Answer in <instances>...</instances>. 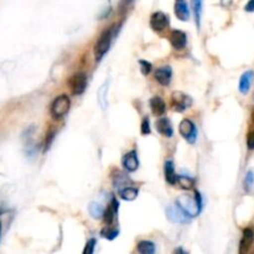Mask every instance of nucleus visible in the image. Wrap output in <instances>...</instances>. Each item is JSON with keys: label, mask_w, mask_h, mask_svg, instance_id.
I'll return each mask as SVG.
<instances>
[{"label": "nucleus", "mask_w": 254, "mask_h": 254, "mask_svg": "<svg viewBox=\"0 0 254 254\" xmlns=\"http://www.w3.org/2000/svg\"><path fill=\"white\" fill-rule=\"evenodd\" d=\"M247 146H248V149H250V150H253V149H254V130L250 131V134H248Z\"/></svg>", "instance_id": "32"}, {"label": "nucleus", "mask_w": 254, "mask_h": 254, "mask_svg": "<svg viewBox=\"0 0 254 254\" xmlns=\"http://www.w3.org/2000/svg\"><path fill=\"white\" fill-rule=\"evenodd\" d=\"M252 121H253V123H254V112L252 113Z\"/></svg>", "instance_id": "35"}, {"label": "nucleus", "mask_w": 254, "mask_h": 254, "mask_svg": "<svg viewBox=\"0 0 254 254\" xmlns=\"http://www.w3.org/2000/svg\"><path fill=\"white\" fill-rule=\"evenodd\" d=\"M253 77H254V72L253 71H247L241 76L240 78V86H238V89L242 94H247L250 92L251 86H252L253 82Z\"/></svg>", "instance_id": "16"}, {"label": "nucleus", "mask_w": 254, "mask_h": 254, "mask_svg": "<svg viewBox=\"0 0 254 254\" xmlns=\"http://www.w3.org/2000/svg\"><path fill=\"white\" fill-rule=\"evenodd\" d=\"M254 186V173L253 171H248L246 174V178H245V190L247 192H250L251 190L253 189Z\"/></svg>", "instance_id": "27"}, {"label": "nucleus", "mask_w": 254, "mask_h": 254, "mask_svg": "<svg viewBox=\"0 0 254 254\" xmlns=\"http://www.w3.org/2000/svg\"><path fill=\"white\" fill-rule=\"evenodd\" d=\"M166 217L174 223H188L191 220L190 216L179 205H171L166 208Z\"/></svg>", "instance_id": "6"}, {"label": "nucleus", "mask_w": 254, "mask_h": 254, "mask_svg": "<svg viewBox=\"0 0 254 254\" xmlns=\"http://www.w3.org/2000/svg\"><path fill=\"white\" fill-rule=\"evenodd\" d=\"M136 250L141 254H154L155 253V245L151 241H140Z\"/></svg>", "instance_id": "22"}, {"label": "nucleus", "mask_w": 254, "mask_h": 254, "mask_svg": "<svg viewBox=\"0 0 254 254\" xmlns=\"http://www.w3.org/2000/svg\"><path fill=\"white\" fill-rule=\"evenodd\" d=\"M192 9L195 12V19L197 27L201 24V15H202V0H192Z\"/></svg>", "instance_id": "25"}, {"label": "nucleus", "mask_w": 254, "mask_h": 254, "mask_svg": "<svg viewBox=\"0 0 254 254\" xmlns=\"http://www.w3.org/2000/svg\"><path fill=\"white\" fill-rule=\"evenodd\" d=\"M119 210V202L117 201V198H112V202L111 205L108 206L106 211H104V222H106L107 226H111L112 222L114 221V218L117 217V213H118Z\"/></svg>", "instance_id": "14"}, {"label": "nucleus", "mask_w": 254, "mask_h": 254, "mask_svg": "<svg viewBox=\"0 0 254 254\" xmlns=\"http://www.w3.org/2000/svg\"><path fill=\"white\" fill-rule=\"evenodd\" d=\"M88 211H89V213H91V216L94 218V220H99V218H103L104 208H103V206L99 205V203H97V202L89 203Z\"/></svg>", "instance_id": "23"}, {"label": "nucleus", "mask_w": 254, "mask_h": 254, "mask_svg": "<svg viewBox=\"0 0 254 254\" xmlns=\"http://www.w3.org/2000/svg\"><path fill=\"white\" fill-rule=\"evenodd\" d=\"M140 130H141V134H144V135H149V134H150V122H149L148 118L143 119Z\"/></svg>", "instance_id": "30"}, {"label": "nucleus", "mask_w": 254, "mask_h": 254, "mask_svg": "<svg viewBox=\"0 0 254 254\" xmlns=\"http://www.w3.org/2000/svg\"><path fill=\"white\" fill-rule=\"evenodd\" d=\"M122 164H123L124 169H126L128 173H134V171L138 170L139 159L136 151L130 150L129 153H127L126 155L123 156V159H122Z\"/></svg>", "instance_id": "10"}, {"label": "nucleus", "mask_w": 254, "mask_h": 254, "mask_svg": "<svg viewBox=\"0 0 254 254\" xmlns=\"http://www.w3.org/2000/svg\"><path fill=\"white\" fill-rule=\"evenodd\" d=\"M69 107H71V99L68 98V96H66V94L59 96L51 104L52 118L60 119L64 117L67 112L69 111Z\"/></svg>", "instance_id": "3"}, {"label": "nucleus", "mask_w": 254, "mask_h": 254, "mask_svg": "<svg viewBox=\"0 0 254 254\" xmlns=\"http://www.w3.org/2000/svg\"><path fill=\"white\" fill-rule=\"evenodd\" d=\"M169 40H170V44L173 45L174 49L176 50L185 49L186 44H188V36L181 30H173L169 35Z\"/></svg>", "instance_id": "11"}, {"label": "nucleus", "mask_w": 254, "mask_h": 254, "mask_svg": "<svg viewBox=\"0 0 254 254\" xmlns=\"http://www.w3.org/2000/svg\"><path fill=\"white\" fill-rule=\"evenodd\" d=\"M178 205L190 216L191 218L200 215L202 210V197L200 192L196 191L195 197H191L190 195H181L178 197Z\"/></svg>", "instance_id": "1"}, {"label": "nucleus", "mask_w": 254, "mask_h": 254, "mask_svg": "<svg viewBox=\"0 0 254 254\" xmlns=\"http://www.w3.org/2000/svg\"><path fill=\"white\" fill-rule=\"evenodd\" d=\"M127 180H128V178H127V176H124L123 174L118 173V174H117V175H116V178H113L114 186H116V188L118 189V190H121L122 186L124 185V183H126Z\"/></svg>", "instance_id": "28"}, {"label": "nucleus", "mask_w": 254, "mask_h": 254, "mask_svg": "<svg viewBox=\"0 0 254 254\" xmlns=\"http://www.w3.org/2000/svg\"><path fill=\"white\" fill-rule=\"evenodd\" d=\"M138 189L131 188V186H126V188L119 190V196H121L124 201H134L138 197Z\"/></svg>", "instance_id": "21"}, {"label": "nucleus", "mask_w": 254, "mask_h": 254, "mask_svg": "<svg viewBox=\"0 0 254 254\" xmlns=\"http://www.w3.org/2000/svg\"><path fill=\"white\" fill-rule=\"evenodd\" d=\"M171 104H173V108L178 112H184L185 109H188L189 107H191L192 104V99L190 96H188L184 92H174L173 96H171Z\"/></svg>", "instance_id": "7"}, {"label": "nucleus", "mask_w": 254, "mask_h": 254, "mask_svg": "<svg viewBox=\"0 0 254 254\" xmlns=\"http://www.w3.org/2000/svg\"><path fill=\"white\" fill-rule=\"evenodd\" d=\"M150 109L153 112V114H155V116H164L166 112V104L164 102V99L160 98V97H153L150 99Z\"/></svg>", "instance_id": "19"}, {"label": "nucleus", "mask_w": 254, "mask_h": 254, "mask_svg": "<svg viewBox=\"0 0 254 254\" xmlns=\"http://www.w3.org/2000/svg\"><path fill=\"white\" fill-rule=\"evenodd\" d=\"M245 10H246V11H248V12H253L254 11V0H250V1L247 2Z\"/></svg>", "instance_id": "33"}, {"label": "nucleus", "mask_w": 254, "mask_h": 254, "mask_svg": "<svg viewBox=\"0 0 254 254\" xmlns=\"http://www.w3.org/2000/svg\"><path fill=\"white\" fill-rule=\"evenodd\" d=\"M156 130H158L161 135L168 136V138L173 136L174 134L173 126H171L170 121H169L168 118H165V117H163V118H160L156 122Z\"/></svg>", "instance_id": "15"}, {"label": "nucleus", "mask_w": 254, "mask_h": 254, "mask_svg": "<svg viewBox=\"0 0 254 254\" xmlns=\"http://www.w3.org/2000/svg\"><path fill=\"white\" fill-rule=\"evenodd\" d=\"M119 231L117 228H112L111 226H107L103 231H102V236L107 240H114L116 237H118Z\"/></svg>", "instance_id": "26"}, {"label": "nucleus", "mask_w": 254, "mask_h": 254, "mask_svg": "<svg viewBox=\"0 0 254 254\" xmlns=\"http://www.w3.org/2000/svg\"><path fill=\"white\" fill-rule=\"evenodd\" d=\"M169 22H170V19L163 11H156L150 16V26L154 31H163L169 26Z\"/></svg>", "instance_id": "8"}, {"label": "nucleus", "mask_w": 254, "mask_h": 254, "mask_svg": "<svg viewBox=\"0 0 254 254\" xmlns=\"http://www.w3.org/2000/svg\"><path fill=\"white\" fill-rule=\"evenodd\" d=\"M164 174H165L166 183L170 185H175L178 183V176L175 171V166H174L173 160H166L165 165H164Z\"/></svg>", "instance_id": "17"}, {"label": "nucleus", "mask_w": 254, "mask_h": 254, "mask_svg": "<svg viewBox=\"0 0 254 254\" xmlns=\"http://www.w3.org/2000/svg\"><path fill=\"white\" fill-rule=\"evenodd\" d=\"M129 1H130V0H128V2H129Z\"/></svg>", "instance_id": "36"}, {"label": "nucleus", "mask_w": 254, "mask_h": 254, "mask_svg": "<svg viewBox=\"0 0 254 254\" xmlns=\"http://www.w3.org/2000/svg\"><path fill=\"white\" fill-rule=\"evenodd\" d=\"M0 238H1V223H0Z\"/></svg>", "instance_id": "34"}, {"label": "nucleus", "mask_w": 254, "mask_h": 254, "mask_svg": "<svg viewBox=\"0 0 254 254\" xmlns=\"http://www.w3.org/2000/svg\"><path fill=\"white\" fill-rule=\"evenodd\" d=\"M175 15L181 21H188L190 19V10H189L188 4L184 0H176Z\"/></svg>", "instance_id": "18"}, {"label": "nucleus", "mask_w": 254, "mask_h": 254, "mask_svg": "<svg viewBox=\"0 0 254 254\" xmlns=\"http://www.w3.org/2000/svg\"><path fill=\"white\" fill-rule=\"evenodd\" d=\"M254 242V232L251 228H246L243 231V236L240 242V254H246L251 250Z\"/></svg>", "instance_id": "13"}, {"label": "nucleus", "mask_w": 254, "mask_h": 254, "mask_svg": "<svg viewBox=\"0 0 254 254\" xmlns=\"http://www.w3.org/2000/svg\"><path fill=\"white\" fill-rule=\"evenodd\" d=\"M112 40H113V29L111 27V29H106L102 32L99 39L97 40L96 45H94V56H96L97 61H101L104 55L111 49Z\"/></svg>", "instance_id": "2"}, {"label": "nucleus", "mask_w": 254, "mask_h": 254, "mask_svg": "<svg viewBox=\"0 0 254 254\" xmlns=\"http://www.w3.org/2000/svg\"><path fill=\"white\" fill-rule=\"evenodd\" d=\"M139 64H140V69H141V73L143 74H149L150 73V71H151V68H153V66H151V64L150 62H148V61H145V60H140V61H139Z\"/></svg>", "instance_id": "29"}, {"label": "nucleus", "mask_w": 254, "mask_h": 254, "mask_svg": "<svg viewBox=\"0 0 254 254\" xmlns=\"http://www.w3.org/2000/svg\"><path fill=\"white\" fill-rule=\"evenodd\" d=\"M173 78V69L170 66L159 67L155 71V79L161 86H169Z\"/></svg>", "instance_id": "12"}, {"label": "nucleus", "mask_w": 254, "mask_h": 254, "mask_svg": "<svg viewBox=\"0 0 254 254\" xmlns=\"http://www.w3.org/2000/svg\"><path fill=\"white\" fill-rule=\"evenodd\" d=\"M68 84H69V88H71L72 94H74V96H79V94H82L87 88L86 73H83V72L74 73L73 76L69 78Z\"/></svg>", "instance_id": "5"}, {"label": "nucleus", "mask_w": 254, "mask_h": 254, "mask_svg": "<svg viewBox=\"0 0 254 254\" xmlns=\"http://www.w3.org/2000/svg\"><path fill=\"white\" fill-rule=\"evenodd\" d=\"M94 247H96V240H94V238H91V240L87 242L83 253L84 254H92L94 252Z\"/></svg>", "instance_id": "31"}, {"label": "nucleus", "mask_w": 254, "mask_h": 254, "mask_svg": "<svg viewBox=\"0 0 254 254\" xmlns=\"http://www.w3.org/2000/svg\"><path fill=\"white\" fill-rule=\"evenodd\" d=\"M108 88H109V82H104L101 86V88L97 92V99H98V103L101 106V108L106 109L108 106Z\"/></svg>", "instance_id": "20"}, {"label": "nucleus", "mask_w": 254, "mask_h": 254, "mask_svg": "<svg viewBox=\"0 0 254 254\" xmlns=\"http://www.w3.org/2000/svg\"><path fill=\"white\" fill-rule=\"evenodd\" d=\"M179 131L183 135L184 139L189 141L190 144H193L197 139V128L190 119H184L179 126Z\"/></svg>", "instance_id": "4"}, {"label": "nucleus", "mask_w": 254, "mask_h": 254, "mask_svg": "<svg viewBox=\"0 0 254 254\" xmlns=\"http://www.w3.org/2000/svg\"><path fill=\"white\" fill-rule=\"evenodd\" d=\"M34 131H35V127H31V128L26 129L24 134H22V138L25 140V151L29 156H32L36 154L37 151V145H36V141H35L34 138Z\"/></svg>", "instance_id": "9"}, {"label": "nucleus", "mask_w": 254, "mask_h": 254, "mask_svg": "<svg viewBox=\"0 0 254 254\" xmlns=\"http://www.w3.org/2000/svg\"><path fill=\"white\" fill-rule=\"evenodd\" d=\"M178 183H179V185H180L183 189H185V190H191V189L195 186V179L191 178V176L179 175Z\"/></svg>", "instance_id": "24"}]
</instances>
